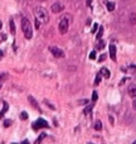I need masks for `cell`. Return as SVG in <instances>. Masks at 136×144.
Returning <instances> with one entry per match:
<instances>
[{"mask_svg": "<svg viewBox=\"0 0 136 144\" xmlns=\"http://www.w3.org/2000/svg\"><path fill=\"white\" fill-rule=\"evenodd\" d=\"M68 27H69V22L67 20V18H62L59 20V24H58V29H59V33L61 34H66L67 30H68Z\"/></svg>", "mask_w": 136, "mask_h": 144, "instance_id": "3957f363", "label": "cell"}, {"mask_svg": "<svg viewBox=\"0 0 136 144\" xmlns=\"http://www.w3.org/2000/svg\"><path fill=\"white\" fill-rule=\"evenodd\" d=\"M34 15H35V19L41 20L42 23H47L49 20V15L47 13V10L42 7H35L34 8Z\"/></svg>", "mask_w": 136, "mask_h": 144, "instance_id": "6da1fadb", "label": "cell"}, {"mask_svg": "<svg viewBox=\"0 0 136 144\" xmlns=\"http://www.w3.org/2000/svg\"><path fill=\"white\" fill-rule=\"evenodd\" d=\"M134 144H136V142H134Z\"/></svg>", "mask_w": 136, "mask_h": 144, "instance_id": "f35d334b", "label": "cell"}, {"mask_svg": "<svg viewBox=\"0 0 136 144\" xmlns=\"http://www.w3.org/2000/svg\"><path fill=\"white\" fill-rule=\"evenodd\" d=\"M3 57H4V52H3V51H0V59H1Z\"/></svg>", "mask_w": 136, "mask_h": 144, "instance_id": "836d02e7", "label": "cell"}, {"mask_svg": "<svg viewBox=\"0 0 136 144\" xmlns=\"http://www.w3.org/2000/svg\"><path fill=\"white\" fill-rule=\"evenodd\" d=\"M95 58H96V52L92 51V52L89 53V59H95Z\"/></svg>", "mask_w": 136, "mask_h": 144, "instance_id": "4316f807", "label": "cell"}, {"mask_svg": "<svg viewBox=\"0 0 136 144\" xmlns=\"http://www.w3.org/2000/svg\"><path fill=\"white\" fill-rule=\"evenodd\" d=\"M127 92L130 96L136 97V84H130L129 88H127Z\"/></svg>", "mask_w": 136, "mask_h": 144, "instance_id": "52a82bcc", "label": "cell"}, {"mask_svg": "<svg viewBox=\"0 0 136 144\" xmlns=\"http://www.w3.org/2000/svg\"><path fill=\"white\" fill-rule=\"evenodd\" d=\"M95 129H96V130H101V129H102V123H101L100 120H97V121L95 123Z\"/></svg>", "mask_w": 136, "mask_h": 144, "instance_id": "ac0fdd59", "label": "cell"}, {"mask_svg": "<svg viewBox=\"0 0 136 144\" xmlns=\"http://www.w3.org/2000/svg\"><path fill=\"white\" fill-rule=\"evenodd\" d=\"M106 7H107V10H109V12H112V10L115 9V3L107 1V3H106Z\"/></svg>", "mask_w": 136, "mask_h": 144, "instance_id": "4fadbf2b", "label": "cell"}, {"mask_svg": "<svg viewBox=\"0 0 136 144\" xmlns=\"http://www.w3.org/2000/svg\"><path fill=\"white\" fill-rule=\"evenodd\" d=\"M103 48H105V42L102 39H98V43L96 44V49H100L101 51V49H103Z\"/></svg>", "mask_w": 136, "mask_h": 144, "instance_id": "7c38bea8", "label": "cell"}, {"mask_svg": "<svg viewBox=\"0 0 136 144\" xmlns=\"http://www.w3.org/2000/svg\"><path fill=\"white\" fill-rule=\"evenodd\" d=\"M102 36H103V27H100V28H98V32H97V34H96V38H97V41L101 39Z\"/></svg>", "mask_w": 136, "mask_h": 144, "instance_id": "5bb4252c", "label": "cell"}, {"mask_svg": "<svg viewBox=\"0 0 136 144\" xmlns=\"http://www.w3.org/2000/svg\"><path fill=\"white\" fill-rule=\"evenodd\" d=\"M11 125V120H5L4 121V126L5 128H8V126H10Z\"/></svg>", "mask_w": 136, "mask_h": 144, "instance_id": "484cf974", "label": "cell"}, {"mask_svg": "<svg viewBox=\"0 0 136 144\" xmlns=\"http://www.w3.org/2000/svg\"><path fill=\"white\" fill-rule=\"evenodd\" d=\"M9 25H10V32H11V34H15V24H14V20H13V19H10Z\"/></svg>", "mask_w": 136, "mask_h": 144, "instance_id": "9a60e30c", "label": "cell"}, {"mask_svg": "<svg viewBox=\"0 0 136 144\" xmlns=\"http://www.w3.org/2000/svg\"><path fill=\"white\" fill-rule=\"evenodd\" d=\"M1 28H3V23L0 22V29H1Z\"/></svg>", "mask_w": 136, "mask_h": 144, "instance_id": "d590c367", "label": "cell"}, {"mask_svg": "<svg viewBox=\"0 0 136 144\" xmlns=\"http://www.w3.org/2000/svg\"><path fill=\"white\" fill-rule=\"evenodd\" d=\"M105 59H106V54H102V56L98 58V61H100V62H103Z\"/></svg>", "mask_w": 136, "mask_h": 144, "instance_id": "f546056e", "label": "cell"}, {"mask_svg": "<svg viewBox=\"0 0 136 144\" xmlns=\"http://www.w3.org/2000/svg\"><path fill=\"white\" fill-rule=\"evenodd\" d=\"M50 9H52V12H53V13H61L62 10L64 9V7L61 4L59 1H57V3H54V4L52 5V8H50Z\"/></svg>", "mask_w": 136, "mask_h": 144, "instance_id": "8992f818", "label": "cell"}, {"mask_svg": "<svg viewBox=\"0 0 136 144\" xmlns=\"http://www.w3.org/2000/svg\"><path fill=\"white\" fill-rule=\"evenodd\" d=\"M131 22H132V24H135V14L131 15Z\"/></svg>", "mask_w": 136, "mask_h": 144, "instance_id": "d6a6232c", "label": "cell"}, {"mask_svg": "<svg viewBox=\"0 0 136 144\" xmlns=\"http://www.w3.org/2000/svg\"><path fill=\"white\" fill-rule=\"evenodd\" d=\"M21 30L24 33V37L27 39H30L33 36V30H32V24L28 18H23L21 19Z\"/></svg>", "mask_w": 136, "mask_h": 144, "instance_id": "7a4b0ae2", "label": "cell"}, {"mask_svg": "<svg viewBox=\"0 0 136 144\" xmlns=\"http://www.w3.org/2000/svg\"><path fill=\"white\" fill-rule=\"evenodd\" d=\"M20 119H21V120H27V119H28V114H27L25 111H23V113L20 114Z\"/></svg>", "mask_w": 136, "mask_h": 144, "instance_id": "603a6c76", "label": "cell"}, {"mask_svg": "<svg viewBox=\"0 0 136 144\" xmlns=\"http://www.w3.org/2000/svg\"><path fill=\"white\" fill-rule=\"evenodd\" d=\"M49 52L57 58H63L64 57V52L62 51V49H59L58 47H49Z\"/></svg>", "mask_w": 136, "mask_h": 144, "instance_id": "5b68a950", "label": "cell"}, {"mask_svg": "<svg viewBox=\"0 0 136 144\" xmlns=\"http://www.w3.org/2000/svg\"><path fill=\"white\" fill-rule=\"evenodd\" d=\"M101 76H103L105 79H110V76H111V73H110V71L107 70L106 67H103V68H101Z\"/></svg>", "mask_w": 136, "mask_h": 144, "instance_id": "30bf717a", "label": "cell"}, {"mask_svg": "<svg viewBox=\"0 0 136 144\" xmlns=\"http://www.w3.org/2000/svg\"><path fill=\"white\" fill-rule=\"evenodd\" d=\"M5 39H7V34L5 33H0V43H3Z\"/></svg>", "mask_w": 136, "mask_h": 144, "instance_id": "44dd1931", "label": "cell"}, {"mask_svg": "<svg viewBox=\"0 0 136 144\" xmlns=\"http://www.w3.org/2000/svg\"><path fill=\"white\" fill-rule=\"evenodd\" d=\"M28 100H29V102H30V105L34 108V109H37V110H39L41 111V108H39V105H38V102H37V100L34 99L33 96H28Z\"/></svg>", "mask_w": 136, "mask_h": 144, "instance_id": "9c48e42d", "label": "cell"}, {"mask_svg": "<svg viewBox=\"0 0 136 144\" xmlns=\"http://www.w3.org/2000/svg\"><path fill=\"white\" fill-rule=\"evenodd\" d=\"M44 102H45V105H47V106H48V108H50V109H52V110H54V106H53V105H52V104H50V102H49L48 100H44Z\"/></svg>", "mask_w": 136, "mask_h": 144, "instance_id": "d4e9b609", "label": "cell"}, {"mask_svg": "<svg viewBox=\"0 0 136 144\" xmlns=\"http://www.w3.org/2000/svg\"><path fill=\"white\" fill-rule=\"evenodd\" d=\"M78 104L79 105H86V104H88V100H79Z\"/></svg>", "mask_w": 136, "mask_h": 144, "instance_id": "f1b7e54d", "label": "cell"}, {"mask_svg": "<svg viewBox=\"0 0 136 144\" xmlns=\"http://www.w3.org/2000/svg\"><path fill=\"white\" fill-rule=\"evenodd\" d=\"M41 128H49V124H48L47 120L38 119L35 123L33 124V129H34V130H38V129H41Z\"/></svg>", "mask_w": 136, "mask_h": 144, "instance_id": "277c9868", "label": "cell"}, {"mask_svg": "<svg viewBox=\"0 0 136 144\" xmlns=\"http://www.w3.org/2000/svg\"><path fill=\"white\" fill-rule=\"evenodd\" d=\"M38 1H44V0H38Z\"/></svg>", "mask_w": 136, "mask_h": 144, "instance_id": "8d00e7d4", "label": "cell"}, {"mask_svg": "<svg viewBox=\"0 0 136 144\" xmlns=\"http://www.w3.org/2000/svg\"><path fill=\"white\" fill-rule=\"evenodd\" d=\"M8 109H9V105H8L7 102H4V106H3V109H1V111H0V118H3L4 114L8 111Z\"/></svg>", "mask_w": 136, "mask_h": 144, "instance_id": "8fae6325", "label": "cell"}, {"mask_svg": "<svg viewBox=\"0 0 136 144\" xmlns=\"http://www.w3.org/2000/svg\"><path fill=\"white\" fill-rule=\"evenodd\" d=\"M100 82H101V72L100 73H97V76H96V79H95V86H98L100 85Z\"/></svg>", "mask_w": 136, "mask_h": 144, "instance_id": "2e32d148", "label": "cell"}, {"mask_svg": "<svg viewBox=\"0 0 136 144\" xmlns=\"http://www.w3.org/2000/svg\"><path fill=\"white\" fill-rule=\"evenodd\" d=\"M97 99H98L97 92H96V91H93V92H92V101H93V102H95V101H97Z\"/></svg>", "mask_w": 136, "mask_h": 144, "instance_id": "7402d4cb", "label": "cell"}, {"mask_svg": "<svg viewBox=\"0 0 136 144\" xmlns=\"http://www.w3.org/2000/svg\"><path fill=\"white\" fill-rule=\"evenodd\" d=\"M132 108H134V110L136 111V99H135V100L132 101Z\"/></svg>", "mask_w": 136, "mask_h": 144, "instance_id": "1f68e13d", "label": "cell"}, {"mask_svg": "<svg viewBox=\"0 0 136 144\" xmlns=\"http://www.w3.org/2000/svg\"><path fill=\"white\" fill-rule=\"evenodd\" d=\"M98 29V24H93V28H92V33H96Z\"/></svg>", "mask_w": 136, "mask_h": 144, "instance_id": "83f0119b", "label": "cell"}, {"mask_svg": "<svg viewBox=\"0 0 136 144\" xmlns=\"http://www.w3.org/2000/svg\"><path fill=\"white\" fill-rule=\"evenodd\" d=\"M8 79V73H5V72H1L0 73V82H3Z\"/></svg>", "mask_w": 136, "mask_h": 144, "instance_id": "d6986e66", "label": "cell"}, {"mask_svg": "<svg viewBox=\"0 0 136 144\" xmlns=\"http://www.w3.org/2000/svg\"><path fill=\"white\" fill-rule=\"evenodd\" d=\"M92 108H93V104H91V105H88V106L86 108V109H84V114H89L91 113V110H92Z\"/></svg>", "mask_w": 136, "mask_h": 144, "instance_id": "ffe728a7", "label": "cell"}, {"mask_svg": "<svg viewBox=\"0 0 136 144\" xmlns=\"http://www.w3.org/2000/svg\"><path fill=\"white\" fill-rule=\"evenodd\" d=\"M130 68H134V70H136V66H134V65H131V66H130Z\"/></svg>", "mask_w": 136, "mask_h": 144, "instance_id": "e575fe53", "label": "cell"}, {"mask_svg": "<svg viewBox=\"0 0 136 144\" xmlns=\"http://www.w3.org/2000/svg\"><path fill=\"white\" fill-rule=\"evenodd\" d=\"M91 4H92V0H86V5H87V7H91Z\"/></svg>", "mask_w": 136, "mask_h": 144, "instance_id": "4dcf8cb0", "label": "cell"}, {"mask_svg": "<svg viewBox=\"0 0 136 144\" xmlns=\"http://www.w3.org/2000/svg\"><path fill=\"white\" fill-rule=\"evenodd\" d=\"M110 57L112 61H116V46L115 44H110Z\"/></svg>", "mask_w": 136, "mask_h": 144, "instance_id": "ba28073f", "label": "cell"}, {"mask_svg": "<svg viewBox=\"0 0 136 144\" xmlns=\"http://www.w3.org/2000/svg\"><path fill=\"white\" fill-rule=\"evenodd\" d=\"M0 88H1V84H0Z\"/></svg>", "mask_w": 136, "mask_h": 144, "instance_id": "74e56055", "label": "cell"}, {"mask_svg": "<svg viewBox=\"0 0 136 144\" xmlns=\"http://www.w3.org/2000/svg\"><path fill=\"white\" fill-rule=\"evenodd\" d=\"M45 137H47V134H45V133H42V134H41V135L38 137V139L35 140V143H37V144H39V143H41V142H42V140L44 139Z\"/></svg>", "mask_w": 136, "mask_h": 144, "instance_id": "e0dca14e", "label": "cell"}, {"mask_svg": "<svg viewBox=\"0 0 136 144\" xmlns=\"http://www.w3.org/2000/svg\"><path fill=\"white\" fill-rule=\"evenodd\" d=\"M41 25H42V22L38 20V19H35V28L39 29V28H41Z\"/></svg>", "mask_w": 136, "mask_h": 144, "instance_id": "cb8c5ba5", "label": "cell"}]
</instances>
